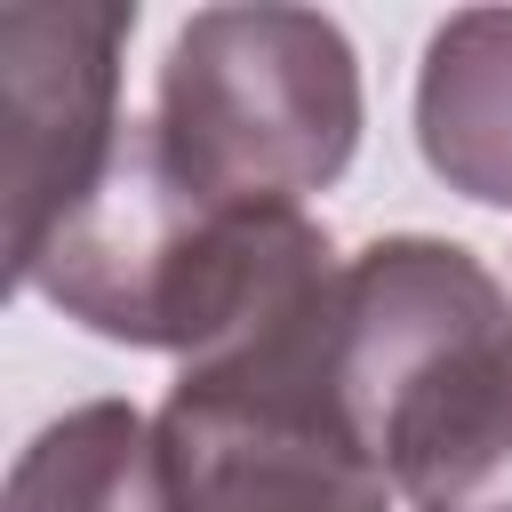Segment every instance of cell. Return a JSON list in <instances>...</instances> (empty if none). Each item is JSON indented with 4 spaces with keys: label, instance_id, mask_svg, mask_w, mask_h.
<instances>
[{
    "label": "cell",
    "instance_id": "2",
    "mask_svg": "<svg viewBox=\"0 0 512 512\" xmlns=\"http://www.w3.org/2000/svg\"><path fill=\"white\" fill-rule=\"evenodd\" d=\"M336 384L408 512H512V296L464 240L344 256Z\"/></svg>",
    "mask_w": 512,
    "mask_h": 512
},
{
    "label": "cell",
    "instance_id": "3",
    "mask_svg": "<svg viewBox=\"0 0 512 512\" xmlns=\"http://www.w3.org/2000/svg\"><path fill=\"white\" fill-rule=\"evenodd\" d=\"M360 56L320 8H200L160 56L144 144L200 200L328 192L360 152Z\"/></svg>",
    "mask_w": 512,
    "mask_h": 512
},
{
    "label": "cell",
    "instance_id": "7",
    "mask_svg": "<svg viewBox=\"0 0 512 512\" xmlns=\"http://www.w3.org/2000/svg\"><path fill=\"white\" fill-rule=\"evenodd\" d=\"M0 512H168L152 416H136L128 400L64 408L8 464Z\"/></svg>",
    "mask_w": 512,
    "mask_h": 512
},
{
    "label": "cell",
    "instance_id": "5",
    "mask_svg": "<svg viewBox=\"0 0 512 512\" xmlns=\"http://www.w3.org/2000/svg\"><path fill=\"white\" fill-rule=\"evenodd\" d=\"M120 0H16L0 8L8 80V264H24L120 160Z\"/></svg>",
    "mask_w": 512,
    "mask_h": 512
},
{
    "label": "cell",
    "instance_id": "1",
    "mask_svg": "<svg viewBox=\"0 0 512 512\" xmlns=\"http://www.w3.org/2000/svg\"><path fill=\"white\" fill-rule=\"evenodd\" d=\"M8 272L104 344L208 360L328 296L344 256L328 224L288 200H200L160 168L144 128H128L104 184Z\"/></svg>",
    "mask_w": 512,
    "mask_h": 512
},
{
    "label": "cell",
    "instance_id": "4",
    "mask_svg": "<svg viewBox=\"0 0 512 512\" xmlns=\"http://www.w3.org/2000/svg\"><path fill=\"white\" fill-rule=\"evenodd\" d=\"M336 288L184 360L152 416L168 512H392V480L336 384Z\"/></svg>",
    "mask_w": 512,
    "mask_h": 512
},
{
    "label": "cell",
    "instance_id": "6",
    "mask_svg": "<svg viewBox=\"0 0 512 512\" xmlns=\"http://www.w3.org/2000/svg\"><path fill=\"white\" fill-rule=\"evenodd\" d=\"M416 152L448 192L512 208V8H456L432 32L416 72Z\"/></svg>",
    "mask_w": 512,
    "mask_h": 512
}]
</instances>
